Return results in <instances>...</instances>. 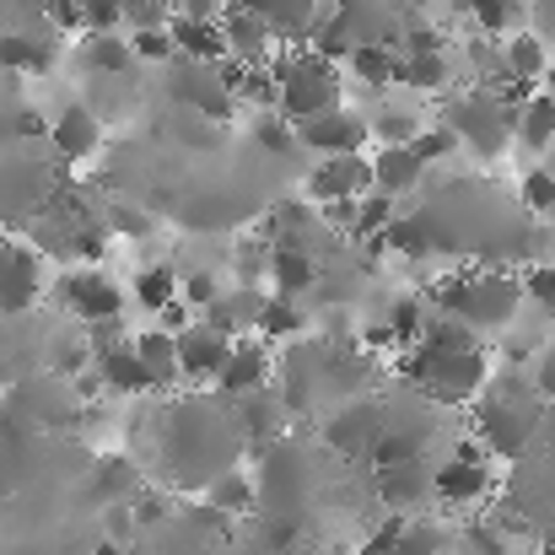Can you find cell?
Instances as JSON below:
<instances>
[{"label":"cell","instance_id":"38","mask_svg":"<svg viewBox=\"0 0 555 555\" xmlns=\"http://www.w3.org/2000/svg\"><path fill=\"white\" fill-rule=\"evenodd\" d=\"M518 205H524L534 221L555 216V168L551 163H534V168L524 173V184H518Z\"/></svg>","mask_w":555,"mask_h":555},{"label":"cell","instance_id":"40","mask_svg":"<svg viewBox=\"0 0 555 555\" xmlns=\"http://www.w3.org/2000/svg\"><path fill=\"white\" fill-rule=\"evenodd\" d=\"M351 76L367 87H393V49H351Z\"/></svg>","mask_w":555,"mask_h":555},{"label":"cell","instance_id":"14","mask_svg":"<svg viewBox=\"0 0 555 555\" xmlns=\"http://www.w3.org/2000/svg\"><path fill=\"white\" fill-rule=\"evenodd\" d=\"M297 146L313 152V157H362L372 146L367 114L351 108V103H340V108H330V114L297 125Z\"/></svg>","mask_w":555,"mask_h":555},{"label":"cell","instance_id":"36","mask_svg":"<svg viewBox=\"0 0 555 555\" xmlns=\"http://www.w3.org/2000/svg\"><path fill=\"white\" fill-rule=\"evenodd\" d=\"M464 5V16L475 22V33L480 38H507V33H518V22H524V11H529V0H459Z\"/></svg>","mask_w":555,"mask_h":555},{"label":"cell","instance_id":"10","mask_svg":"<svg viewBox=\"0 0 555 555\" xmlns=\"http://www.w3.org/2000/svg\"><path fill=\"white\" fill-rule=\"evenodd\" d=\"M163 87H168V98H173L179 114L210 119V125H232V114H237L221 65H205V60H173V65H163Z\"/></svg>","mask_w":555,"mask_h":555},{"label":"cell","instance_id":"44","mask_svg":"<svg viewBox=\"0 0 555 555\" xmlns=\"http://www.w3.org/2000/svg\"><path fill=\"white\" fill-rule=\"evenodd\" d=\"M108 232L114 237H152L157 232V216L152 210H135V205H114L108 210Z\"/></svg>","mask_w":555,"mask_h":555},{"label":"cell","instance_id":"33","mask_svg":"<svg viewBox=\"0 0 555 555\" xmlns=\"http://www.w3.org/2000/svg\"><path fill=\"white\" fill-rule=\"evenodd\" d=\"M205 507H216L227 524H232V518H248V513L259 507V496H254V475H248V469H237V464H232V469H221V475L205 486Z\"/></svg>","mask_w":555,"mask_h":555},{"label":"cell","instance_id":"27","mask_svg":"<svg viewBox=\"0 0 555 555\" xmlns=\"http://www.w3.org/2000/svg\"><path fill=\"white\" fill-rule=\"evenodd\" d=\"M259 308H264V286H227L210 308H205V324L221 330L227 340H243L259 330Z\"/></svg>","mask_w":555,"mask_h":555},{"label":"cell","instance_id":"5","mask_svg":"<svg viewBox=\"0 0 555 555\" xmlns=\"http://www.w3.org/2000/svg\"><path fill=\"white\" fill-rule=\"evenodd\" d=\"M270 76H275V114H281L292 130L346 103V76H340V65L324 60V54H313L308 43L275 54V60H270Z\"/></svg>","mask_w":555,"mask_h":555},{"label":"cell","instance_id":"45","mask_svg":"<svg viewBox=\"0 0 555 555\" xmlns=\"http://www.w3.org/2000/svg\"><path fill=\"white\" fill-rule=\"evenodd\" d=\"M254 141H259L264 152H297V130H292L281 114H259V125H254Z\"/></svg>","mask_w":555,"mask_h":555},{"label":"cell","instance_id":"35","mask_svg":"<svg viewBox=\"0 0 555 555\" xmlns=\"http://www.w3.org/2000/svg\"><path fill=\"white\" fill-rule=\"evenodd\" d=\"M393 555H453V529L437 518H399L393 524Z\"/></svg>","mask_w":555,"mask_h":555},{"label":"cell","instance_id":"19","mask_svg":"<svg viewBox=\"0 0 555 555\" xmlns=\"http://www.w3.org/2000/svg\"><path fill=\"white\" fill-rule=\"evenodd\" d=\"M270 383H275V346H264L259 335H243V340H232V351H227V362H221L210 388L221 399H243V393L270 388Z\"/></svg>","mask_w":555,"mask_h":555},{"label":"cell","instance_id":"25","mask_svg":"<svg viewBox=\"0 0 555 555\" xmlns=\"http://www.w3.org/2000/svg\"><path fill=\"white\" fill-rule=\"evenodd\" d=\"M377 496L383 507H393L399 518H415L426 502H431V464H393V469H377Z\"/></svg>","mask_w":555,"mask_h":555},{"label":"cell","instance_id":"4","mask_svg":"<svg viewBox=\"0 0 555 555\" xmlns=\"http://www.w3.org/2000/svg\"><path fill=\"white\" fill-rule=\"evenodd\" d=\"M426 308L437 319H453L464 324L469 335L480 340H502L518 313H524V286H518V270H496V264H459V270H442L431 286H426Z\"/></svg>","mask_w":555,"mask_h":555},{"label":"cell","instance_id":"21","mask_svg":"<svg viewBox=\"0 0 555 555\" xmlns=\"http://www.w3.org/2000/svg\"><path fill=\"white\" fill-rule=\"evenodd\" d=\"M308 199L313 205H340V199H367L372 194V157H319L308 168Z\"/></svg>","mask_w":555,"mask_h":555},{"label":"cell","instance_id":"48","mask_svg":"<svg viewBox=\"0 0 555 555\" xmlns=\"http://www.w3.org/2000/svg\"><path fill=\"white\" fill-rule=\"evenodd\" d=\"M173 16H189V22H221V16H227V0H173Z\"/></svg>","mask_w":555,"mask_h":555},{"label":"cell","instance_id":"2","mask_svg":"<svg viewBox=\"0 0 555 555\" xmlns=\"http://www.w3.org/2000/svg\"><path fill=\"white\" fill-rule=\"evenodd\" d=\"M491 372L496 367H491L486 340L437 313L426 319L421 340L410 351H399V377L442 410H469L480 399V388L491 383Z\"/></svg>","mask_w":555,"mask_h":555},{"label":"cell","instance_id":"41","mask_svg":"<svg viewBox=\"0 0 555 555\" xmlns=\"http://www.w3.org/2000/svg\"><path fill=\"white\" fill-rule=\"evenodd\" d=\"M410 152H415L426 168H437V163L459 157V141H453V130H448V125H426V130L410 141Z\"/></svg>","mask_w":555,"mask_h":555},{"label":"cell","instance_id":"6","mask_svg":"<svg viewBox=\"0 0 555 555\" xmlns=\"http://www.w3.org/2000/svg\"><path fill=\"white\" fill-rule=\"evenodd\" d=\"M313 491H319V459H313L308 442L281 437V442H270V448L259 453V469H254V496H259V507H254V513H264L270 524H302Z\"/></svg>","mask_w":555,"mask_h":555},{"label":"cell","instance_id":"1","mask_svg":"<svg viewBox=\"0 0 555 555\" xmlns=\"http://www.w3.org/2000/svg\"><path fill=\"white\" fill-rule=\"evenodd\" d=\"M157 453H163V475L179 491H205L243 453L227 399L221 393H210V399L205 393H184V399L163 404V415H157Z\"/></svg>","mask_w":555,"mask_h":555},{"label":"cell","instance_id":"20","mask_svg":"<svg viewBox=\"0 0 555 555\" xmlns=\"http://www.w3.org/2000/svg\"><path fill=\"white\" fill-rule=\"evenodd\" d=\"M173 351H179V377L189 388H210L227 351H232V340L221 330H210L205 319H189L184 330H173Z\"/></svg>","mask_w":555,"mask_h":555},{"label":"cell","instance_id":"13","mask_svg":"<svg viewBox=\"0 0 555 555\" xmlns=\"http://www.w3.org/2000/svg\"><path fill=\"white\" fill-rule=\"evenodd\" d=\"M383 431V393L372 388L362 399H346L324 415V448L340 453V459H367L372 442Z\"/></svg>","mask_w":555,"mask_h":555},{"label":"cell","instance_id":"49","mask_svg":"<svg viewBox=\"0 0 555 555\" xmlns=\"http://www.w3.org/2000/svg\"><path fill=\"white\" fill-rule=\"evenodd\" d=\"M545 464H555V404H551V415H545V431H540V448H534Z\"/></svg>","mask_w":555,"mask_h":555},{"label":"cell","instance_id":"30","mask_svg":"<svg viewBox=\"0 0 555 555\" xmlns=\"http://www.w3.org/2000/svg\"><path fill=\"white\" fill-rule=\"evenodd\" d=\"M264 281H270L275 297H297V302H302V297L319 286V259L302 254V248H275V243H270V275H264Z\"/></svg>","mask_w":555,"mask_h":555},{"label":"cell","instance_id":"8","mask_svg":"<svg viewBox=\"0 0 555 555\" xmlns=\"http://www.w3.org/2000/svg\"><path fill=\"white\" fill-rule=\"evenodd\" d=\"M54 152H33V141H11L0 152V227H27L54 194H60Z\"/></svg>","mask_w":555,"mask_h":555},{"label":"cell","instance_id":"3","mask_svg":"<svg viewBox=\"0 0 555 555\" xmlns=\"http://www.w3.org/2000/svg\"><path fill=\"white\" fill-rule=\"evenodd\" d=\"M545 415L551 404L534 393L529 372L524 367H507V372H491V383L480 388V399L469 404V426L480 442V453L491 464H524L534 448H540V431H545Z\"/></svg>","mask_w":555,"mask_h":555},{"label":"cell","instance_id":"9","mask_svg":"<svg viewBox=\"0 0 555 555\" xmlns=\"http://www.w3.org/2000/svg\"><path fill=\"white\" fill-rule=\"evenodd\" d=\"M453 81H459V60H453L448 38H442L431 22L410 27L404 43L393 49V87L421 92V98H437V92H448Z\"/></svg>","mask_w":555,"mask_h":555},{"label":"cell","instance_id":"29","mask_svg":"<svg viewBox=\"0 0 555 555\" xmlns=\"http://www.w3.org/2000/svg\"><path fill=\"white\" fill-rule=\"evenodd\" d=\"M513 141L534 157H551L555 146V98L551 92H529L518 103V119H513Z\"/></svg>","mask_w":555,"mask_h":555},{"label":"cell","instance_id":"28","mask_svg":"<svg viewBox=\"0 0 555 555\" xmlns=\"http://www.w3.org/2000/svg\"><path fill=\"white\" fill-rule=\"evenodd\" d=\"M135 340V357H141V367H146V383H152V393H168V388H179L184 377H179V351H173V330H141V335H130Z\"/></svg>","mask_w":555,"mask_h":555},{"label":"cell","instance_id":"11","mask_svg":"<svg viewBox=\"0 0 555 555\" xmlns=\"http://www.w3.org/2000/svg\"><path fill=\"white\" fill-rule=\"evenodd\" d=\"M496 496V464L480 453V442H459L442 464H431V502L437 507H480Z\"/></svg>","mask_w":555,"mask_h":555},{"label":"cell","instance_id":"47","mask_svg":"<svg viewBox=\"0 0 555 555\" xmlns=\"http://www.w3.org/2000/svg\"><path fill=\"white\" fill-rule=\"evenodd\" d=\"M524 27H529L534 38L555 43V0H529V11H524Z\"/></svg>","mask_w":555,"mask_h":555},{"label":"cell","instance_id":"15","mask_svg":"<svg viewBox=\"0 0 555 555\" xmlns=\"http://www.w3.org/2000/svg\"><path fill=\"white\" fill-rule=\"evenodd\" d=\"M92 372H98V383L108 388V393H119V399H135V393H152V383H146V367H141V357H135V340H125L119 335V324H103V330H92Z\"/></svg>","mask_w":555,"mask_h":555},{"label":"cell","instance_id":"37","mask_svg":"<svg viewBox=\"0 0 555 555\" xmlns=\"http://www.w3.org/2000/svg\"><path fill=\"white\" fill-rule=\"evenodd\" d=\"M130 292L141 297L146 313H168V308L179 302V270H173V264H146V270H135Z\"/></svg>","mask_w":555,"mask_h":555},{"label":"cell","instance_id":"32","mask_svg":"<svg viewBox=\"0 0 555 555\" xmlns=\"http://www.w3.org/2000/svg\"><path fill=\"white\" fill-rule=\"evenodd\" d=\"M168 38H173V54H179V60H205V65H227L221 22H189V16H173V22H168Z\"/></svg>","mask_w":555,"mask_h":555},{"label":"cell","instance_id":"26","mask_svg":"<svg viewBox=\"0 0 555 555\" xmlns=\"http://www.w3.org/2000/svg\"><path fill=\"white\" fill-rule=\"evenodd\" d=\"M54 54H60V43L49 33H33V27L0 33V70H11V76H49Z\"/></svg>","mask_w":555,"mask_h":555},{"label":"cell","instance_id":"51","mask_svg":"<svg viewBox=\"0 0 555 555\" xmlns=\"http://www.w3.org/2000/svg\"><path fill=\"white\" fill-rule=\"evenodd\" d=\"M0 5H5V0H0Z\"/></svg>","mask_w":555,"mask_h":555},{"label":"cell","instance_id":"23","mask_svg":"<svg viewBox=\"0 0 555 555\" xmlns=\"http://www.w3.org/2000/svg\"><path fill=\"white\" fill-rule=\"evenodd\" d=\"M372 157V194H383V199H393V205H410V199H421V189L431 179V168L410 152V146H377L367 152Z\"/></svg>","mask_w":555,"mask_h":555},{"label":"cell","instance_id":"7","mask_svg":"<svg viewBox=\"0 0 555 555\" xmlns=\"http://www.w3.org/2000/svg\"><path fill=\"white\" fill-rule=\"evenodd\" d=\"M513 119H518V103H513L507 92L475 81V87H464L459 98H448V108H442L437 125L453 130L459 152H475L480 163H496V157H507V146H513Z\"/></svg>","mask_w":555,"mask_h":555},{"label":"cell","instance_id":"43","mask_svg":"<svg viewBox=\"0 0 555 555\" xmlns=\"http://www.w3.org/2000/svg\"><path fill=\"white\" fill-rule=\"evenodd\" d=\"M173 22V11L163 5V0H125V22L119 27H130V33H157V27H168Z\"/></svg>","mask_w":555,"mask_h":555},{"label":"cell","instance_id":"18","mask_svg":"<svg viewBox=\"0 0 555 555\" xmlns=\"http://www.w3.org/2000/svg\"><path fill=\"white\" fill-rule=\"evenodd\" d=\"M227 410H232L237 442L254 448V453H264L270 442H281L286 426H292V410H286V399H281L275 388H254V393H243V399H227Z\"/></svg>","mask_w":555,"mask_h":555},{"label":"cell","instance_id":"39","mask_svg":"<svg viewBox=\"0 0 555 555\" xmlns=\"http://www.w3.org/2000/svg\"><path fill=\"white\" fill-rule=\"evenodd\" d=\"M518 286H524V308H540L555 319V264L551 259H534L518 270Z\"/></svg>","mask_w":555,"mask_h":555},{"label":"cell","instance_id":"31","mask_svg":"<svg viewBox=\"0 0 555 555\" xmlns=\"http://www.w3.org/2000/svg\"><path fill=\"white\" fill-rule=\"evenodd\" d=\"M313 330V319H308V308L297 302V297H275V292H264V308H259V340L264 346H292V340H302Z\"/></svg>","mask_w":555,"mask_h":555},{"label":"cell","instance_id":"22","mask_svg":"<svg viewBox=\"0 0 555 555\" xmlns=\"http://www.w3.org/2000/svg\"><path fill=\"white\" fill-rule=\"evenodd\" d=\"M232 11H248L254 22H264L286 49L308 43V33L319 27V16L330 11V0H227Z\"/></svg>","mask_w":555,"mask_h":555},{"label":"cell","instance_id":"46","mask_svg":"<svg viewBox=\"0 0 555 555\" xmlns=\"http://www.w3.org/2000/svg\"><path fill=\"white\" fill-rule=\"evenodd\" d=\"M524 372H529L534 393H540L545 404H555V340H551V346H545V351H540V357H534V362H529Z\"/></svg>","mask_w":555,"mask_h":555},{"label":"cell","instance_id":"42","mask_svg":"<svg viewBox=\"0 0 555 555\" xmlns=\"http://www.w3.org/2000/svg\"><path fill=\"white\" fill-rule=\"evenodd\" d=\"M125 38H130V54H135L141 65H173V60H179L168 27H157V33H125Z\"/></svg>","mask_w":555,"mask_h":555},{"label":"cell","instance_id":"12","mask_svg":"<svg viewBox=\"0 0 555 555\" xmlns=\"http://www.w3.org/2000/svg\"><path fill=\"white\" fill-rule=\"evenodd\" d=\"M60 302H65V313H76V324L103 330V324H119L125 286H119L114 275L92 270V264H70V270L60 275Z\"/></svg>","mask_w":555,"mask_h":555},{"label":"cell","instance_id":"24","mask_svg":"<svg viewBox=\"0 0 555 555\" xmlns=\"http://www.w3.org/2000/svg\"><path fill=\"white\" fill-rule=\"evenodd\" d=\"M221 43H227V60L232 65H270L275 49H281V38L264 22H254L248 11H232V5L221 16Z\"/></svg>","mask_w":555,"mask_h":555},{"label":"cell","instance_id":"50","mask_svg":"<svg viewBox=\"0 0 555 555\" xmlns=\"http://www.w3.org/2000/svg\"><path fill=\"white\" fill-rule=\"evenodd\" d=\"M540 92H551L555 98V60H551V70H545V81H540Z\"/></svg>","mask_w":555,"mask_h":555},{"label":"cell","instance_id":"17","mask_svg":"<svg viewBox=\"0 0 555 555\" xmlns=\"http://www.w3.org/2000/svg\"><path fill=\"white\" fill-rule=\"evenodd\" d=\"M43 141H49V152H54L60 168H81V163H92L103 152V119H98L92 103H65L54 114V125H49Z\"/></svg>","mask_w":555,"mask_h":555},{"label":"cell","instance_id":"34","mask_svg":"<svg viewBox=\"0 0 555 555\" xmlns=\"http://www.w3.org/2000/svg\"><path fill=\"white\" fill-rule=\"evenodd\" d=\"M81 65L92 76H130L135 70L130 38L125 33H81Z\"/></svg>","mask_w":555,"mask_h":555},{"label":"cell","instance_id":"16","mask_svg":"<svg viewBox=\"0 0 555 555\" xmlns=\"http://www.w3.org/2000/svg\"><path fill=\"white\" fill-rule=\"evenodd\" d=\"M43 297V254L0 232V313H27Z\"/></svg>","mask_w":555,"mask_h":555}]
</instances>
